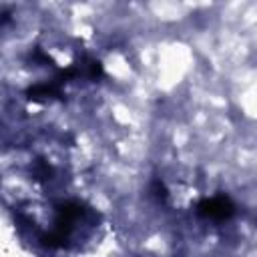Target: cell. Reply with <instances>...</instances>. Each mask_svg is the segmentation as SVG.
Masks as SVG:
<instances>
[{"label":"cell","instance_id":"1","mask_svg":"<svg viewBox=\"0 0 257 257\" xmlns=\"http://www.w3.org/2000/svg\"><path fill=\"white\" fill-rule=\"evenodd\" d=\"M201 211L209 217H227L231 213V205L227 199H211L201 205Z\"/></svg>","mask_w":257,"mask_h":257}]
</instances>
